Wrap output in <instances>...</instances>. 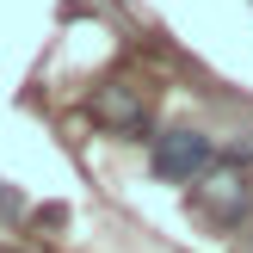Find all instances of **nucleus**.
I'll list each match as a JSON object with an SVG mask.
<instances>
[{"mask_svg":"<svg viewBox=\"0 0 253 253\" xmlns=\"http://www.w3.org/2000/svg\"><path fill=\"white\" fill-rule=\"evenodd\" d=\"M192 204H198V216L216 222V229H241L247 210H253V148H235L229 161H216V167L198 179Z\"/></svg>","mask_w":253,"mask_h":253,"instance_id":"nucleus-1","label":"nucleus"},{"mask_svg":"<svg viewBox=\"0 0 253 253\" xmlns=\"http://www.w3.org/2000/svg\"><path fill=\"white\" fill-rule=\"evenodd\" d=\"M210 161H216V148H210L204 130H167V136H155L148 167H155V179H167V185H192V179L210 173Z\"/></svg>","mask_w":253,"mask_h":253,"instance_id":"nucleus-2","label":"nucleus"},{"mask_svg":"<svg viewBox=\"0 0 253 253\" xmlns=\"http://www.w3.org/2000/svg\"><path fill=\"white\" fill-rule=\"evenodd\" d=\"M93 118L105 124V130H118V136H148V105H142V93L124 86V81H111V86L93 93Z\"/></svg>","mask_w":253,"mask_h":253,"instance_id":"nucleus-3","label":"nucleus"},{"mask_svg":"<svg viewBox=\"0 0 253 253\" xmlns=\"http://www.w3.org/2000/svg\"><path fill=\"white\" fill-rule=\"evenodd\" d=\"M0 204H6V198H0Z\"/></svg>","mask_w":253,"mask_h":253,"instance_id":"nucleus-4","label":"nucleus"}]
</instances>
